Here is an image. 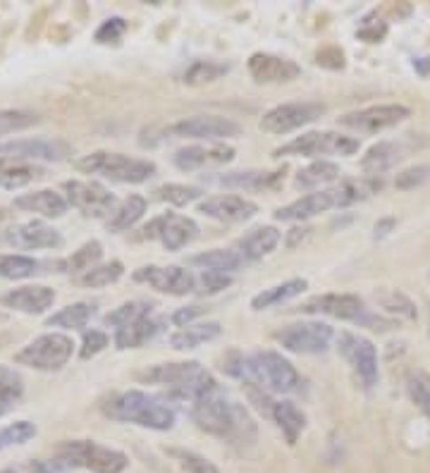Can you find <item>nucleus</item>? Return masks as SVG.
Wrapping results in <instances>:
<instances>
[{
	"instance_id": "obj_56",
	"label": "nucleus",
	"mask_w": 430,
	"mask_h": 473,
	"mask_svg": "<svg viewBox=\"0 0 430 473\" xmlns=\"http://www.w3.org/2000/svg\"><path fill=\"white\" fill-rule=\"evenodd\" d=\"M315 62H318L321 68L342 69L345 68V51L338 46H325L315 53Z\"/></svg>"
},
{
	"instance_id": "obj_40",
	"label": "nucleus",
	"mask_w": 430,
	"mask_h": 473,
	"mask_svg": "<svg viewBox=\"0 0 430 473\" xmlns=\"http://www.w3.org/2000/svg\"><path fill=\"white\" fill-rule=\"evenodd\" d=\"M335 180H339V165L332 161H314L311 165H307L304 170L297 172V187L299 189H318V187H325V184H332Z\"/></svg>"
},
{
	"instance_id": "obj_38",
	"label": "nucleus",
	"mask_w": 430,
	"mask_h": 473,
	"mask_svg": "<svg viewBox=\"0 0 430 473\" xmlns=\"http://www.w3.org/2000/svg\"><path fill=\"white\" fill-rule=\"evenodd\" d=\"M373 299L376 304L383 309L385 313H390L394 318H402V321H416L418 318V309L411 299L400 290H387V287H380V290L373 292Z\"/></svg>"
},
{
	"instance_id": "obj_17",
	"label": "nucleus",
	"mask_w": 430,
	"mask_h": 473,
	"mask_svg": "<svg viewBox=\"0 0 430 473\" xmlns=\"http://www.w3.org/2000/svg\"><path fill=\"white\" fill-rule=\"evenodd\" d=\"M131 277L172 297H187L196 292V275L182 266H144L134 270Z\"/></svg>"
},
{
	"instance_id": "obj_48",
	"label": "nucleus",
	"mask_w": 430,
	"mask_h": 473,
	"mask_svg": "<svg viewBox=\"0 0 430 473\" xmlns=\"http://www.w3.org/2000/svg\"><path fill=\"white\" fill-rule=\"evenodd\" d=\"M407 395L421 412L430 416V375L426 371H411L409 373Z\"/></svg>"
},
{
	"instance_id": "obj_1",
	"label": "nucleus",
	"mask_w": 430,
	"mask_h": 473,
	"mask_svg": "<svg viewBox=\"0 0 430 473\" xmlns=\"http://www.w3.org/2000/svg\"><path fill=\"white\" fill-rule=\"evenodd\" d=\"M223 371L244 385H256L270 395H287L301 385V375L292 361L273 349H256L251 354L230 349L223 359Z\"/></svg>"
},
{
	"instance_id": "obj_52",
	"label": "nucleus",
	"mask_w": 430,
	"mask_h": 473,
	"mask_svg": "<svg viewBox=\"0 0 430 473\" xmlns=\"http://www.w3.org/2000/svg\"><path fill=\"white\" fill-rule=\"evenodd\" d=\"M110 344V337L103 333V330H84V337H82V347H79V359H93L96 354L106 349Z\"/></svg>"
},
{
	"instance_id": "obj_63",
	"label": "nucleus",
	"mask_w": 430,
	"mask_h": 473,
	"mask_svg": "<svg viewBox=\"0 0 430 473\" xmlns=\"http://www.w3.org/2000/svg\"><path fill=\"white\" fill-rule=\"evenodd\" d=\"M428 280H430V273H428Z\"/></svg>"
},
{
	"instance_id": "obj_28",
	"label": "nucleus",
	"mask_w": 430,
	"mask_h": 473,
	"mask_svg": "<svg viewBox=\"0 0 430 473\" xmlns=\"http://www.w3.org/2000/svg\"><path fill=\"white\" fill-rule=\"evenodd\" d=\"M280 229L273 225H263V228L251 229L249 235H244L235 246V252L244 259V263H254V261L268 256L270 252H275V246L280 245Z\"/></svg>"
},
{
	"instance_id": "obj_29",
	"label": "nucleus",
	"mask_w": 430,
	"mask_h": 473,
	"mask_svg": "<svg viewBox=\"0 0 430 473\" xmlns=\"http://www.w3.org/2000/svg\"><path fill=\"white\" fill-rule=\"evenodd\" d=\"M270 421L275 423L277 430L283 433L287 445H294L307 428V416L299 406L290 402V399H275L273 409H270Z\"/></svg>"
},
{
	"instance_id": "obj_13",
	"label": "nucleus",
	"mask_w": 430,
	"mask_h": 473,
	"mask_svg": "<svg viewBox=\"0 0 430 473\" xmlns=\"http://www.w3.org/2000/svg\"><path fill=\"white\" fill-rule=\"evenodd\" d=\"M332 340H335L332 325L321 321L292 323L275 333V342L292 354H322Z\"/></svg>"
},
{
	"instance_id": "obj_45",
	"label": "nucleus",
	"mask_w": 430,
	"mask_h": 473,
	"mask_svg": "<svg viewBox=\"0 0 430 473\" xmlns=\"http://www.w3.org/2000/svg\"><path fill=\"white\" fill-rule=\"evenodd\" d=\"M154 194L158 201H165V204H170V206L182 208V206H187V204H192V201L201 199V196H203V189H201V187H192V184L170 182V184L158 187Z\"/></svg>"
},
{
	"instance_id": "obj_55",
	"label": "nucleus",
	"mask_w": 430,
	"mask_h": 473,
	"mask_svg": "<svg viewBox=\"0 0 430 473\" xmlns=\"http://www.w3.org/2000/svg\"><path fill=\"white\" fill-rule=\"evenodd\" d=\"M208 309L201 304H192V306H182V309H177L172 316H170V323L177 325V328H187V325H194V321L203 316Z\"/></svg>"
},
{
	"instance_id": "obj_4",
	"label": "nucleus",
	"mask_w": 430,
	"mask_h": 473,
	"mask_svg": "<svg viewBox=\"0 0 430 473\" xmlns=\"http://www.w3.org/2000/svg\"><path fill=\"white\" fill-rule=\"evenodd\" d=\"M51 461L65 471L84 469L89 473H123L130 466V457L124 452L99 445L96 440H62L55 445Z\"/></svg>"
},
{
	"instance_id": "obj_32",
	"label": "nucleus",
	"mask_w": 430,
	"mask_h": 473,
	"mask_svg": "<svg viewBox=\"0 0 430 473\" xmlns=\"http://www.w3.org/2000/svg\"><path fill=\"white\" fill-rule=\"evenodd\" d=\"M404 156H407V148L397 141H380V144L370 146L366 151V156L362 158V168L370 177H378L383 175L385 170L394 168Z\"/></svg>"
},
{
	"instance_id": "obj_19",
	"label": "nucleus",
	"mask_w": 430,
	"mask_h": 473,
	"mask_svg": "<svg viewBox=\"0 0 430 473\" xmlns=\"http://www.w3.org/2000/svg\"><path fill=\"white\" fill-rule=\"evenodd\" d=\"M5 242L12 245L15 249H27V252H36V249H60L62 235L55 228H51L44 220H27L20 222L15 228L5 232Z\"/></svg>"
},
{
	"instance_id": "obj_10",
	"label": "nucleus",
	"mask_w": 430,
	"mask_h": 473,
	"mask_svg": "<svg viewBox=\"0 0 430 473\" xmlns=\"http://www.w3.org/2000/svg\"><path fill=\"white\" fill-rule=\"evenodd\" d=\"M62 191H65V199H68L69 206L77 208L84 218H96V220L106 218L108 220L120 206L115 194L106 189L100 182H93V180H69V182L62 184Z\"/></svg>"
},
{
	"instance_id": "obj_24",
	"label": "nucleus",
	"mask_w": 430,
	"mask_h": 473,
	"mask_svg": "<svg viewBox=\"0 0 430 473\" xmlns=\"http://www.w3.org/2000/svg\"><path fill=\"white\" fill-rule=\"evenodd\" d=\"M330 208H338V201H335V191L332 189H318L311 191L307 196L287 204V206L277 208L275 220L283 222H307L315 215L325 213Z\"/></svg>"
},
{
	"instance_id": "obj_15",
	"label": "nucleus",
	"mask_w": 430,
	"mask_h": 473,
	"mask_svg": "<svg viewBox=\"0 0 430 473\" xmlns=\"http://www.w3.org/2000/svg\"><path fill=\"white\" fill-rule=\"evenodd\" d=\"M168 134L177 139H199L208 144H218L225 139L239 137L242 127L230 117H220V115H194V117H185L179 123L170 124Z\"/></svg>"
},
{
	"instance_id": "obj_22",
	"label": "nucleus",
	"mask_w": 430,
	"mask_h": 473,
	"mask_svg": "<svg viewBox=\"0 0 430 473\" xmlns=\"http://www.w3.org/2000/svg\"><path fill=\"white\" fill-rule=\"evenodd\" d=\"M55 304V290L46 285H24L15 287L8 294L0 297V306L12 309V311L27 313V316H41Z\"/></svg>"
},
{
	"instance_id": "obj_54",
	"label": "nucleus",
	"mask_w": 430,
	"mask_h": 473,
	"mask_svg": "<svg viewBox=\"0 0 430 473\" xmlns=\"http://www.w3.org/2000/svg\"><path fill=\"white\" fill-rule=\"evenodd\" d=\"M232 285V275L225 273H201V277H196V290H201L203 294H218V292L227 290Z\"/></svg>"
},
{
	"instance_id": "obj_25",
	"label": "nucleus",
	"mask_w": 430,
	"mask_h": 473,
	"mask_svg": "<svg viewBox=\"0 0 430 473\" xmlns=\"http://www.w3.org/2000/svg\"><path fill=\"white\" fill-rule=\"evenodd\" d=\"M168 325V318L163 316H147L141 321H134L124 328H117L115 335H113V342H115L117 349H139L147 342H151L154 337H158Z\"/></svg>"
},
{
	"instance_id": "obj_42",
	"label": "nucleus",
	"mask_w": 430,
	"mask_h": 473,
	"mask_svg": "<svg viewBox=\"0 0 430 473\" xmlns=\"http://www.w3.org/2000/svg\"><path fill=\"white\" fill-rule=\"evenodd\" d=\"M24 395L22 375L10 366H0V416L12 412Z\"/></svg>"
},
{
	"instance_id": "obj_27",
	"label": "nucleus",
	"mask_w": 430,
	"mask_h": 473,
	"mask_svg": "<svg viewBox=\"0 0 430 473\" xmlns=\"http://www.w3.org/2000/svg\"><path fill=\"white\" fill-rule=\"evenodd\" d=\"M12 206H15L17 211H24V213L41 215V218H62V215L68 213L69 204L58 191L39 189L17 196Z\"/></svg>"
},
{
	"instance_id": "obj_26",
	"label": "nucleus",
	"mask_w": 430,
	"mask_h": 473,
	"mask_svg": "<svg viewBox=\"0 0 430 473\" xmlns=\"http://www.w3.org/2000/svg\"><path fill=\"white\" fill-rule=\"evenodd\" d=\"M283 170H237V172H225V175L213 177L215 184L227 187V189L239 191H263L273 189L275 184L283 182Z\"/></svg>"
},
{
	"instance_id": "obj_12",
	"label": "nucleus",
	"mask_w": 430,
	"mask_h": 473,
	"mask_svg": "<svg viewBox=\"0 0 430 473\" xmlns=\"http://www.w3.org/2000/svg\"><path fill=\"white\" fill-rule=\"evenodd\" d=\"M325 115V106L318 100H292V103H280L263 113L261 130L268 134H290L307 124L321 120Z\"/></svg>"
},
{
	"instance_id": "obj_8",
	"label": "nucleus",
	"mask_w": 430,
	"mask_h": 473,
	"mask_svg": "<svg viewBox=\"0 0 430 473\" xmlns=\"http://www.w3.org/2000/svg\"><path fill=\"white\" fill-rule=\"evenodd\" d=\"M75 354V342L65 333H46L24 344L22 349L15 354L17 366L34 368V371H60Z\"/></svg>"
},
{
	"instance_id": "obj_47",
	"label": "nucleus",
	"mask_w": 430,
	"mask_h": 473,
	"mask_svg": "<svg viewBox=\"0 0 430 473\" xmlns=\"http://www.w3.org/2000/svg\"><path fill=\"white\" fill-rule=\"evenodd\" d=\"M39 177H44V170L36 168V165H8V168H0V187L3 189H20V187H27Z\"/></svg>"
},
{
	"instance_id": "obj_57",
	"label": "nucleus",
	"mask_w": 430,
	"mask_h": 473,
	"mask_svg": "<svg viewBox=\"0 0 430 473\" xmlns=\"http://www.w3.org/2000/svg\"><path fill=\"white\" fill-rule=\"evenodd\" d=\"M356 36L366 41V44H380L385 36H387V24L385 22H363V27L356 31Z\"/></svg>"
},
{
	"instance_id": "obj_3",
	"label": "nucleus",
	"mask_w": 430,
	"mask_h": 473,
	"mask_svg": "<svg viewBox=\"0 0 430 473\" xmlns=\"http://www.w3.org/2000/svg\"><path fill=\"white\" fill-rule=\"evenodd\" d=\"M108 419L120 421V423H134L148 430H172L177 423L175 406L170 405L163 395H151L144 389H124L115 392L100 405Z\"/></svg>"
},
{
	"instance_id": "obj_5",
	"label": "nucleus",
	"mask_w": 430,
	"mask_h": 473,
	"mask_svg": "<svg viewBox=\"0 0 430 473\" xmlns=\"http://www.w3.org/2000/svg\"><path fill=\"white\" fill-rule=\"evenodd\" d=\"M297 311L307 316H330L338 321L356 323L362 328L380 330V333L394 328V321L366 309V301L359 294H318L297 306Z\"/></svg>"
},
{
	"instance_id": "obj_2",
	"label": "nucleus",
	"mask_w": 430,
	"mask_h": 473,
	"mask_svg": "<svg viewBox=\"0 0 430 473\" xmlns=\"http://www.w3.org/2000/svg\"><path fill=\"white\" fill-rule=\"evenodd\" d=\"M189 413H192L194 423L208 436L220 437L227 443H254V419L249 416L244 406L227 397L220 388L201 397L199 402H194L189 406Z\"/></svg>"
},
{
	"instance_id": "obj_61",
	"label": "nucleus",
	"mask_w": 430,
	"mask_h": 473,
	"mask_svg": "<svg viewBox=\"0 0 430 473\" xmlns=\"http://www.w3.org/2000/svg\"><path fill=\"white\" fill-rule=\"evenodd\" d=\"M31 473H69V471L60 469V466L53 464V461H34V464H31Z\"/></svg>"
},
{
	"instance_id": "obj_9",
	"label": "nucleus",
	"mask_w": 430,
	"mask_h": 473,
	"mask_svg": "<svg viewBox=\"0 0 430 473\" xmlns=\"http://www.w3.org/2000/svg\"><path fill=\"white\" fill-rule=\"evenodd\" d=\"M72 156V146L65 139H15L0 144V168L8 165H34V163H60Z\"/></svg>"
},
{
	"instance_id": "obj_59",
	"label": "nucleus",
	"mask_w": 430,
	"mask_h": 473,
	"mask_svg": "<svg viewBox=\"0 0 430 473\" xmlns=\"http://www.w3.org/2000/svg\"><path fill=\"white\" fill-rule=\"evenodd\" d=\"M414 69H416V75L423 76V79H428L430 82V55H418V58H414Z\"/></svg>"
},
{
	"instance_id": "obj_14",
	"label": "nucleus",
	"mask_w": 430,
	"mask_h": 473,
	"mask_svg": "<svg viewBox=\"0 0 430 473\" xmlns=\"http://www.w3.org/2000/svg\"><path fill=\"white\" fill-rule=\"evenodd\" d=\"M411 117V110L402 103H383V106L362 108V110H352L339 117L338 123L352 132H362V134H380L385 130L397 127L404 120Z\"/></svg>"
},
{
	"instance_id": "obj_20",
	"label": "nucleus",
	"mask_w": 430,
	"mask_h": 473,
	"mask_svg": "<svg viewBox=\"0 0 430 473\" xmlns=\"http://www.w3.org/2000/svg\"><path fill=\"white\" fill-rule=\"evenodd\" d=\"M246 68L259 84H287L301 76V68L297 62L273 53H254L246 62Z\"/></svg>"
},
{
	"instance_id": "obj_51",
	"label": "nucleus",
	"mask_w": 430,
	"mask_h": 473,
	"mask_svg": "<svg viewBox=\"0 0 430 473\" xmlns=\"http://www.w3.org/2000/svg\"><path fill=\"white\" fill-rule=\"evenodd\" d=\"M124 34H127V20L124 17H108L100 22L93 38H96V44L108 46V44H120Z\"/></svg>"
},
{
	"instance_id": "obj_31",
	"label": "nucleus",
	"mask_w": 430,
	"mask_h": 473,
	"mask_svg": "<svg viewBox=\"0 0 430 473\" xmlns=\"http://www.w3.org/2000/svg\"><path fill=\"white\" fill-rule=\"evenodd\" d=\"M220 333H223V325H220V323H194V325L175 330V333L170 335V347L177 351L199 349L201 344L213 342L215 337H220Z\"/></svg>"
},
{
	"instance_id": "obj_41",
	"label": "nucleus",
	"mask_w": 430,
	"mask_h": 473,
	"mask_svg": "<svg viewBox=\"0 0 430 473\" xmlns=\"http://www.w3.org/2000/svg\"><path fill=\"white\" fill-rule=\"evenodd\" d=\"M154 313V304L151 301H124L123 306H117L110 313L103 316V325L106 328H124L134 321H141Z\"/></svg>"
},
{
	"instance_id": "obj_18",
	"label": "nucleus",
	"mask_w": 430,
	"mask_h": 473,
	"mask_svg": "<svg viewBox=\"0 0 430 473\" xmlns=\"http://www.w3.org/2000/svg\"><path fill=\"white\" fill-rule=\"evenodd\" d=\"M235 148L225 141L218 144H194L177 148L172 153V165L182 172H194V170L208 168V165H225L235 161Z\"/></svg>"
},
{
	"instance_id": "obj_39",
	"label": "nucleus",
	"mask_w": 430,
	"mask_h": 473,
	"mask_svg": "<svg viewBox=\"0 0 430 473\" xmlns=\"http://www.w3.org/2000/svg\"><path fill=\"white\" fill-rule=\"evenodd\" d=\"M232 69L230 62H220V60H194L189 62L182 72V82L189 86H203V84H213L218 79H223L227 72Z\"/></svg>"
},
{
	"instance_id": "obj_58",
	"label": "nucleus",
	"mask_w": 430,
	"mask_h": 473,
	"mask_svg": "<svg viewBox=\"0 0 430 473\" xmlns=\"http://www.w3.org/2000/svg\"><path fill=\"white\" fill-rule=\"evenodd\" d=\"M394 225H397L394 218H383V220H378L376 228H373V236H376V239H383V236L390 235Z\"/></svg>"
},
{
	"instance_id": "obj_34",
	"label": "nucleus",
	"mask_w": 430,
	"mask_h": 473,
	"mask_svg": "<svg viewBox=\"0 0 430 473\" xmlns=\"http://www.w3.org/2000/svg\"><path fill=\"white\" fill-rule=\"evenodd\" d=\"M147 199L141 196V194H130L127 199L115 208V213L110 215L106 220L108 232H113V235H120V232H127L137 225L144 215H147Z\"/></svg>"
},
{
	"instance_id": "obj_49",
	"label": "nucleus",
	"mask_w": 430,
	"mask_h": 473,
	"mask_svg": "<svg viewBox=\"0 0 430 473\" xmlns=\"http://www.w3.org/2000/svg\"><path fill=\"white\" fill-rule=\"evenodd\" d=\"M39 115L31 113V110H0V137L29 130L34 124H39Z\"/></svg>"
},
{
	"instance_id": "obj_43",
	"label": "nucleus",
	"mask_w": 430,
	"mask_h": 473,
	"mask_svg": "<svg viewBox=\"0 0 430 473\" xmlns=\"http://www.w3.org/2000/svg\"><path fill=\"white\" fill-rule=\"evenodd\" d=\"M41 263L24 253H3L0 256V277L5 280H27L39 273Z\"/></svg>"
},
{
	"instance_id": "obj_7",
	"label": "nucleus",
	"mask_w": 430,
	"mask_h": 473,
	"mask_svg": "<svg viewBox=\"0 0 430 473\" xmlns=\"http://www.w3.org/2000/svg\"><path fill=\"white\" fill-rule=\"evenodd\" d=\"M359 139L346 137L339 132H304L301 137H294L284 146L275 148L273 156L275 158H318L321 156H354L359 151Z\"/></svg>"
},
{
	"instance_id": "obj_11",
	"label": "nucleus",
	"mask_w": 430,
	"mask_h": 473,
	"mask_svg": "<svg viewBox=\"0 0 430 473\" xmlns=\"http://www.w3.org/2000/svg\"><path fill=\"white\" fill-rule=\"evenodd\" d=\"M338 351L342 354V359L352 366L354 375L359 378L363 388H376L378 381H380V368H378V351L370 340L345 330L338 335Z\"/></svg>"
},
{
	"instance_id": "obj_62",
	"label": "nucleus",
	"mask_w": 430,
	"mask_h": 473,
	"mask_svg": "<svg viewBox=\"0 0 430 473\" xmlns=\"http://www.w3.org/2000/svg\"><path fill=\"white\" fill-rule=\"evenodd\" d=\"M0 473H24L22 469H5V471H0Z\"/></svg>"
},
{
	"instance_id": "obj_21",
	"label": "nucleus",
	"mask_w": 430,
	"mask_h": 473,
	"mask_svg": "<svg viewBox=\"0 0 430 473\" xmlns=\"http://www.w3.org/2000/svg\"><path fill=\"white\" fill-rule=\"evenodd\" d=\"M199 213H203L211 220L235 225V222L251 220L259 213V206L251 199H244L237 194H220V196H208L201 201Z\"/></svg>"
},
{
	"instance_id": "obj_60",
	"label": "nucleus",
	"mask_w": 430,
	"mask_h": 473,
	"mask_svg": "<svg viewBox=\"0 0 430 473\" xmlns=\"http://www.w3.org/2000/svg\"><path fill=\"white\" fill-rule=\"evenodd\" d=\"M308 232H311V229H308V228H294V229H290V232H287V246H290V249H294V246L299 245V242H304V239H307Z\"/></svg>"
},
{
	"instance_id": "obj_53",
	"label": "nucleus",
	"mask_w": 430,
	"mask_h": 473,
	"mask_svg": "<svg viewBox=\"0 0 430 473\" xmlns=\"http://www.w3.org/2000/svg\"><path fill=\"white\" fill-rule=\"evenodd\" d=\"M426 182H430V165H414V168L402 170L400 175L394 177V187L404 191L416 189Z\"/></svg>"
},
{
	"instance_id": "obj_50",
	"label": "nucleus",
	"mask_w": 430,
	"mask_h": 473,
	"mask_svg": "<svg viewBox=\"0 0 430 473\" xmlns=\"http://www.w3.org/2000/svg\"><path fill=\"white\" fill-rule=\"evenodd\" d=\"M172 457L177 459V464L185 469V473H220V469L211 459L201 457L196 452L172 450Z\"/></svg>"
},
{
	"instance_id": "obj_37",
	"label": "nucleus",
	"mask_w": 430,
	"mask_h": 473,
	"mask_svg": "<svg viewBox=\"0 0 430 473\" xmlns=\"http://www.w3.org/2000/svg\"><path fill=\"white\" fill-rule=\"evenodd\" d=\"M93 316H96V304H92V301H77V304H69L58 313H53V316H48L46 325L48 328L82 330L92 323Z\"/></svg>"
},
{
	"instance_id": "obj_46",
	"label": "nucleus",
	"mask_w": 430,
	"mask_h": 473,
	"mask_svg": "<svg viewBox=\"0 0 430 473\" xmlns=\"http://www.w3.org/2000/svg\"><path fill=\"white\" fill-rule=\"evenodd\" d=\"M123 275V263L120 261H110V263H100V266L92 268L89 273L79 277V283L84 285V287H108V285H115Z\"/></svg>"
},
{
	"instance_id": "obj_36",
	"label": "nucleus",
	"mask_w": 430,
	"mask_h": 473,
	"mask_svg": "<svg viewBox=\"0 0 430 473\" xmlns=\"http://www.w3.org/2000/svg\"><path fill=\"white\" fill-rule=\"evenodd\" d=\"M308 283L304 277H292V280H284V283L275 285V287H268V290L259 292L254 299H251V309L254 311H266L270 306H280L292 301L294 297H299L301 292L307 290Z\"/></svg>"
},
{
	"instance_id": "obj_35",
	"label": "nucleus",
	"mask_w": 430,
	"mask_h": 473,
	"mask_svg": "<svg viewBox=\"0 0 430 473\" xmlns=\"http://www.w3.org/2000/svg\"><path fill=\"white\" fill-rule=\"evenodd\" d=\"M100 259H103V245L92 239L72 252L68 259L55 261L53 266L58 268V273H68V275H79V273H89L92 268L100 266Z\"/></svg>"
},
{
	"instance_id": "obj_30",
	"label": "nucleus",
	"mask_w": 430,
	"mask_h": 473,
	"mask_svg": "<svg viewBox=\"0 0 430 473\" xmlns=\"http://www.w3.org/2000/svg\"><path fill=\"white\" fill-rule=\"evenodd\" d=\"M383 189V180L380 177H354V180H342L338 187H332L335 191V201L338 208H349L354 204H362V201L370 199L373 194Z\"/></svg>"
},
{
	"instance_id": "obj_23",
	"label": "nucleus",
	"mask_w": 430,
	"mask_h": 473,
	"mask_svg": "<svg viewBox=\"0 0 430 473\" xmlns=\"http://www.w3.org/2000/svg\"><path fill=\"white\" fill-rule=\"evenodd\" d=\"M199 361H168V364H155V366H148L147 371H141L137 375L139 381L147 382V385H161L168 392L172 389H179L182 385L192 381L194 375L201 371Z\"/></svg>"
},
{
	"instance_id": "obj_33",
	"label": "nucleus",
	"mask_w": 430,
	"mask_h": 473,
	"mask_svg": "<svg viewBox=\"0 0 430 473\" xmlns=\"http://www.w3.org/2000/svg\"><path fill=\"white\" fill-rule=\"evenodd\" d=\"M189 266L201 268L203 273H225L232 275L246 266L244 259L235 249H211V252L196 253L189 259Z\"/></svg>"
},
{
	"instance_id": "obj_44",
	"label": "nucleus",
	"mask_w": 430,
	"mask_h": 473,
	"mask_svg": "<svg viewBox=\"0 0 430 473\" xmlns=\"http://www.w3.org/2000/svg\"><path fill=\"white\" fill-rule=\"evenodd\" d=\"M36 436H39V428H36V423H31V421L22 419L15 421V423H8V426L0 428V452L27 445Z\"/></svg>"
},
{
	"instance_id": "obj_16",
	"label": "nucleus",
	"mask_w": 430,
	"mask_h": 473,
	"mask_svg": "<svg viewBox=\"0 0 430 473\" xmlns=\"http://www.w3.org/2000/svg\"><path fill=\"white\" fill-rule=\"evenodd\" d=\"M141 239H158L168 252H179L199 236V225L187 215L163 213L141 228Z\"/></svg>"
},
{
	"instance_id": "obj_6",
	"label": "nucleus",
	"mask_w": 430,
	"mask_h": 473,
	"mask_svg": "<svg viewBox=\"0 0 430 473\" xmlns=\"http://www.w3.org/2000/svg\"><path fill=\"white\" fill-rule=\"evenodd\" d=\"M77 170L84 175H100L120 184H144L158 172L155 163L110 151H93L79 158Z\"/></svg>"
}]
</instances>
